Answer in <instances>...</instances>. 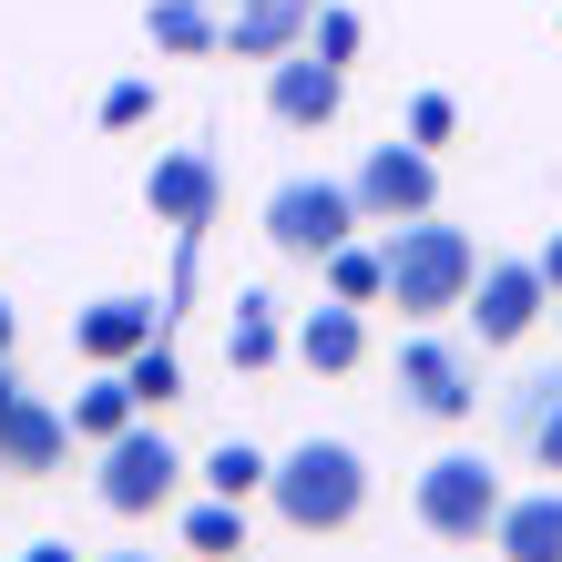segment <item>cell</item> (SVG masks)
Here are the masks:
<instances>
[{
    "label": "cell",
    "instance_id": "obj_31",
    "mask_svg": "<svg viewBox=\"0 0 562 562\" xmlns=\"http://www.w3.org/2000/svg\"><path fill=\"white\" fill-rule=\"evenodd\" d=\"M103 562H154V552H103Z\"/></svg>",
    "mask_w": 562,
    "mask_h": 562
},
{
    "label": "cell",
    "instance_id": "obj_21",
    "mask_svg": "<svg viewBox=\"0 0 562 562\" xmlns=\"http://www.w3.org/2000/svg\"><path fill=\"white\" fill-rule=\"evenodd\" d=\"M327 296H348V307H379V296H389V246H338V256H327Z\"/></svg>",
    "mask_w": 562,
    "mask_h": 562
},
{
    "label": "cell",
    "instance_id": "obj_24",
    "mask_svg": "<svg viewBox=\"0 0 562 562\" xmlns=\"http://www.w3.org/2000/svg\"><path fill=\"white\" fill-rule=\"evenodd\" d=\"M358 42H369V31H358V11H317V31H307V52H317V61H338V72L358 61Z\"/></svg>",
    "mask_w": 562,
    "mask_h": 562
},
{
    "label": "cell",
    "instance_id": "obj_27",
    "mask_svg": "<svg viewBox=\"0 0 562 562\" xmlns=\"http://www.w3.org/2000/svg\"><path fill=\"white\" fill-rule=\"evenodd\" d=\"M532 267H542V286H552V296H562V236H552V246H542V256H532Z\"/></svg>",
    "mask_w": 562,
    "mask_h": 562
},
{
    "label": "cell",
    "instance_id": "obj_30",
    "mask_svg": "<svg viewBox=\"0 0 562 562\" xmlns=\"http://www.w3.org/2000/svg\"><path fill=\"white\" fill-rule=\"evenodd\" d=\"M0 358H11V296H0Z\"/></svg>",
    "mask_w": 562,
    "mask_h": 562
},
{
    "label": "cell",
    "instance_id": "obj_28",
    "mask_svg": "<svg viewBox=\"0 0 562 562\" xmlns=\"http://www.w3.org/2000/svg\"><path fill=\"white\" fill-rule=\"evenodd\" d=\"M11 400H31V389H21V369H11V358H0V409H11Z\"/></svg>",
    "mask_w": 562,
    "mask_h": 562
},
{
    "label": "cell",
    "instance_id": "obj_22",
    "mask_svg": "<svg viewBox=\"0 0 562 562\" xmlns=\"http://www.w3.org/2000/svg\"><path fill=\"white\" fill-rule=\"evenodd\" d=\"M184 552L236 562V552H246V502H225V491H215V502H194V512H184Z\"/></svg>",
    "mask_w": 562,
    "mask_h": 562
},
{
    "label": "cell",
    "instance_id": "obj_25",
    "mask_svg": "<svg viewBox=\"0 0 562 562\" xmlns=\"http://www.w3.org/2000/svg\"><path fill=\"white\" fill-rule=\"evenodd\" d=\"M460 134V103H450V92H419V103H409V144H450Z\"/></svg>",
    "mask_w": 562,
    "mask_h": 562
},
{
    "label": "cell",
    "instance_id": "obj_8",
    "mask_svg": "<svg viewBox=\"0 0 562 562\" xmlns=\"http://www.w3.org/2000/svg\"><path fill=\"white\" fill-rule=\"evenodd\" d=\"M400 389H409V409H429V419H471V409H481V348H460V338H409V348H400Z\"/></svg>",
    "mask_w": 562,
    "mask_h": 562
},
{
    "label": "cell",
    "instance_id": "obj_1",
    "mask_svg": "<svg viewBox=\"0 0 562 562\" xmlns=\"http://www.w3.org/2000/svg\"><path fill=\"white\" fill-rule=\"evenodd\" d=\"M471 286H481V246L460 236V225H389V307L400 317H450V307H471Z\"/></svg>",
    "mask_w": 562,
    "mask_h": 562
},
{
    "label": "cell",
    "instance_id": "obj_18",
    "mask_svg": "<svg viewBox=\"0 0 562 562\" xmlns=\"http://www.w3.org/2000/svg\"><path fill=\"white\" fill-rule=\"evenodd\" d=\"M144 42H154V52H175V61H194V52H215V42H225V21L205 11V0H154V11H144Z\"/></svg>",
    "mask_w": 562,
    "mask_h": 562
},
{
    "label": "cell",
    "instance_id": "obj_10",
    "mask_svg": "<svg viewBox=\"0 0 562 562\" xmlns=\"http://www.w3.org/2000/svg\"><path fill=\"white\" fill-rule=\"evenodd\" d=\"M348 103V82H338V61H317L307 42H296L286 61H267V113L286 123V134H327Z\"/></svg>",
    "mask_w": 562,
    "mask_h": 562
},
{
    "label": "cell",
    "instance_id": "obj_2",
    "mask_svg": "<svg viewBox=\"0 0 562 562\" xmlns=\"http://www.w3.org/2000/svg\"><path fill=\"white\" fill-rule=\"evenodd\" d=\"M267 502H277L286 532H348V521L369 512V460H358L348 440H296L277 460Z\"/></svg>",
    "mask_w": 562,
    "mask_h": 562
},
{
    "label": "cell",
    "instance_id": "obj_6",
    "mask_svg": "<svg viewBox=\"0 0 562 562\" xmlns=\"http://www.w3.org/2000/svg\"><path fill=\"white\" fill-rule=\"evenodd\" d=\"M552 307V286H542V267H521V256H491L481 267V286H471V348H521L532 338V317Z\"/></svg>",
    "mask_w": 562,
    "mask_h": 562
},
{
    "label": "cell",
    "instance_id": "obj_9",
    "mask_svg": "<svg viewBox=\"0 0 562 562\" xmlns=\"http://www.w3.org/2000/svg\"><path fill=\"white\" fill-rule=\"evenodd\" d=\"M144 215H154V225H175V236H205V225L225 215V175H215V154H154V175H144Z\"/></svg>",
    "mask_w": 562,
    "mask_h": 562
},
{
    "label": "cell",
    "instance_id": "obj_15",
    "mask_svg": "<svg viewBox=\"0 0 562 562\" xmlns=\"http://www.w3.org/2000/svg\"><path fill=\"white\" fill-rule=\"evenodd\" d=\"M296 358H307L317 379H348L358 358H369V317H358L348 296H327V307H307V317H296Z\"/></svg>",
    "mask_w": 562,
    "mask_h": 562
},
{
    "label": "cell",
    "instance_id": "obj_20",
    "mask_svg": "<svg viewBox=\"0 0 562 562\" xmlns=\"http://www.w3.org/2000/svg\"><path fill=\"white\" fill-rule=\"evenodd\" d=\"M194 471H205V491H225V502H256V491L277 481V460H267V450H246V440H215Z\"/></svg>",
    "mask_w": 562,
    "mask_h": 562
},
{
    "label": "cell",
    "instance_id": "obj_4",
    "mask_svg": "<svg viewBox=\"0 0 562 562\" xmlns=\"http://www.w3.org/2000/svg\"><path fill=\"white\" fill-rule=\"evenodd\" d=\"M502 471H491L481 450H440L419 471V491H409V512H419V532H440V542H491V521H502Z\"/></svg>",
    "mask_w": 562,
    "mask_h": 562
},
{
    "label": "cell",
    "instance_id": "obj_11",
    "mask_svg": "<svg viewBox=\"0 0 562 562\" xmlns=\"http://www.w3.org/2000/svg\"><path fill=\"white\" fill-rule=\"evenodd\" d=\"M502 440L532 460V471H562V369H521L502 389Z\"/></svg>",
    "mask_w": 562,
    "mask_h": 562
},
{
    "label": "cell",
    "instance_id": "obj_19",
    "mask_svg": "<svg viewBox=\"0 0 562 562\" xmlns=\"http://www.w3.org/2000/svg\"><path fill=\"white\" fill-rule=\"evenodd\" d=\"M134 419H144V400H134V379L113 369V379H92L82 400H72V440H123Z\"/></svg>",
    "mask_w": 562,
    "mask_h": 562
},
{
    "label": "cell",
    "instance_id": "obj_5",
    "mask_svg": "<svg viewBox=\"0 0 562 562\" xmlns=\"http://www.w3.org/2000/svg\"><path fill=\"white\" fill-rule=\"evenodd\" d=\"M175 481H184V450L164 440V429H123V440H103V471H92V491H103V512L113 521H144L175 502Z\"/></svg>",
    "mask_w": 562,
    "mask_h": 562
},
{
    "label": "cell",
    "instance_id": "obj_16",
    "mask_svg": "<svg viewBox=\"0 0 562 562\" xmlns=\"http://www.w3.org/2000/svg\"><path fill=\"white\" fill-rule=\"evenodd\" d=\"M491 552H502V562H562V491H521V502H502Z\"/></svg>",
    "mask_w": 562,
    "mask_h": 562
},
{
    "label": "cell",
    "instance_id": "obj_13",
    "mask_svg": "<svg viewBox=\"0 0 562 562\" xmlns=\"http://www.w3.org/2000/svg\"><path fill=\"white\" fill-rule=\"evenodd\" d=\"M72 460V409H42V400H11L0 409V471H21V481H42Z\"/></svg>",
    "mask_w": 562,
    "mask_h": 562
},
{
    "label": "cell",
    "instance_id": "obj_12",
    "mask_svg": "<svg viewBox=\"0 0 562 562\" xmlns=\"http://www.w3.org/2000/svg\"><path fill=\"white\" fill-rule=\"evenodd\" d=\"M164 338V307H144V296H92V307L72 317V348L92 358V369H123L134 348Z\"/></svg>",
    "mask_w": 562,
    "mask_h": 562
},
{
    "label": "cell",
    "instance_id": "obj_29",
    "mask_svg": "<svg viewBox=\"0 0 562 562\" xmlns=\"http://www.w3.org/2000/svg\"><path fill=\"white\" fill-rule=\"evenodd\" d=\"M21 562H72V542H31V552H21Z\"/></svg>",
    "mask_w": 562,
    "mask_h": 562
},
{
    "label": "cell",
    "instance_id": "obj_3",
    "mask_svg": "<svg viewBox=\"0 0 562 562\" xmlns=\"http://www.w3.org/2000/svg\"><path fill=\"white\" fill-rule=\"evenodd\" d=\"M358 184H327V175H286L277 194H267V246L277 256H296V267H327L348 236H358Z\"/></svg>",
    "mask_w": 562,
    "mask_h": 562
},
{
    "label": "cell",
    "instance_id": "obj_17",
    "mask_svg": "<svg viewBox=\"0 0 562 562\" xmlns=\"http://www.w3.org/2000/svg\"><path fill=\"white\" fill-rule=\"evenodd\" d=\"M277 348H286V327H277V296H236V317H225V369H277Z\"/></svg>",
    "mask_w": 562,
    "mask_h": 562
},
{
    "label": "cell",
    "instance_id": "obj_23",
    "mask_svg": "<svg viewBox=\"0 0 562 562\" xmlns=\"http://www.w3.org/2000/svg\"><path fill=\"white\" fill-rule=\"evenodd\" d=\"M123 379H134V400H144V409H164V400H184V369H175V348H164V338L123 358Z\"/></svg>",
    "mask_w": 562,
    "mask_h": 562
},
{
    "label": "cell",
    "instance_id": "obj_14",
    "mask_svg": "<svg viewBox=\"0 0 562 562\" xmlns=\"http://www.w3.org/2000/svg\"><path fill=\"white\" fill-rule=\"evenodd\" d=\"M307 31H317L307 0H236V11H225V52H246V61H286Z\"/></svg>",
    "mask_w": 562,
    "mask_h": 562
},
{
    "label": "cell",
    "instance_id": "obj_7",
    "mask_svg": "<svg viewBox=\"0 0 562 562\" xmlns=\"http://www.w3.org/2000/svg\"><path fill=\"white\" fill-rule=\"evenodd\" d=\"M358 215L369 225H409L440 205V164H429V144H369V164H358Z\"/></svg>",
    "mask_w": 562,
    "mask_h": 562
},
{
    "label": "cell",
    "instance_id": "obj_26",
    "mask_svg": "<svg viewBox=\"0 0 562 562\" xmlns=\"http://www.w3.org/2000/svg\"><path fill=\"white\" fill-rule=\"evenodd\" d=\"M144 113H154V82H113L103 92V123H113V134H134Z\"/></svg>",
    "mask_w": 562,
    "mask_h": 562
}]
</instances>
